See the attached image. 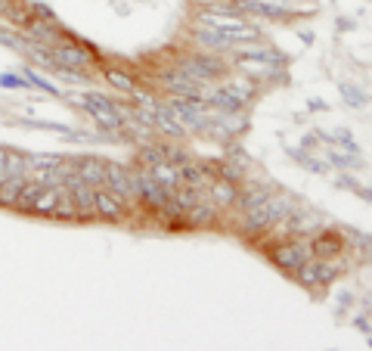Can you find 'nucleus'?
Returning <instances> with one entry per match:
<instances>
[{
    "label": "nucleus",
    "instance_id": "nucleus-22",
    "mask_svg": "<svg viewBox=\"0 0 372 351\" xmlns=\"http://www.w3.org/2000/svg\"><path fill=\"white\" fill-rule=\"evenodd\" d=\"M149 174L155 177V184H162L168 193H174L177 187H180V174H177V165H171L168 159L155 162L152 168H149Z\"/></svg>",
    "mask_w": 372,
    "mask_h": 351
},
{
    "label": "nucleus",
    "instance_id": "nucleus-16",
    "mask_svg": "<svg viewBox=\"0 0 372 351\" xmlns=\"http://www.w3.org/2000/svg\"><path fill=\"white\" fill-rule=\"evenodd\" d=\"M310 252L317 258H341L345 255V242L338 230H317L310 240Z\"/></svg>",
    "mask_w": 372,
    "mask_h": 351
},
{
    "label": "nucleus",
    "instance_id": "nucleus-6",
    "mask_svg": "<svg viewBox=\"0 0 372 351\" xmlns=\"http://www.w3.org/2000/svg\"><path fill=\"white\" fill-rule=\"evenodd\" d=\"M186 75L192 78V81L199 84H211V81H220V78H227V71H230V66H227L220 56L214 53H189V56H180V66Z\"/></svg>",
    "mask_w": 372,
    "mask_h": 351
},
{
    "label": "nucleus",
    "instance_id": "nucleus-2",
    "mask_svg": "<svg viewBox=\"0 0 372 351\" xmlns=\"http://www.w3.org/2000/svg\"><path fill=\"white\" fill-rule=\"evenodd\" d=\"M310 236H285V240L267 246V258L273 261V268H279L282 274H295L298 268L310 258Z\"/></svg>",
    "mask_w": 372,
    "mask_h": 351
},
{
    "label": "nucleus",
    "instance_id": "nucleus-27",
    "mask_svg": "<svg viewBox=\"0 0 372 351\" xmlns=\"http://www.w3.org/2000/svg\"><path fill=\"white\" fill-rule=\"evenodd\" d=\"M164 159V143H143V146L137 149V159H134V165H143V168H152L155 162Z\"/></svg>",
    "mask_w": 372,
    "mask_h": 351
},
{
    "label": "nucleus",
    "instance_id": "nucleus-28",
    "mask_svg": "<svg viewBox=\"0 0 372 351\" xmlns=\"http://www.w3.org/2000/svg\"><path fill=\"white\" fill-rule=\"evenodd\" d=\"M25 181L28 177H3V181H0V205H3V209H13V202H16Z\"/></svg>",
    "mask_w": 372,
    "mask_h": 351
},
{
    "label": "nucleus",
    "instance_id": "nucleus-36",
    "mask_svg": "<svg viewBox=\"0 0 372 351\" xmlns=\"http://www.w3.org/2000/svg\"><path fill=\"white\" fill-rule=\"evenodd\" d=\"M338 90H341V97L348 99V106H354V109H363V106H366V90L354 88V84H338Z\"/></svg>",
    "mask_w": 372,
    "mask_h": 351
},
{
    "label": "nucleus",
    "instance_id": "nucleus-32",
    "mask_svg": "<svg viewBox=\"0 0 372 351\" xmlns=\"http://www.w3.org/2000/svg\"><path fill=\"white\" fill-rule=\"evenodd\" d=\"M66 162L62 156H34V153H25V174L28 171H34V168H59V165Z\"/></svg>",
    "mask_w": 372,
    "mask_h": 351
},
{
    "label": "nucleus",
    "instance_id": "nucleus-19",
    "mask_svg": "<svg viewBox=\"0 0 372 351\" xmlns=\"http://www.w3.org/2000/svg\"><path fill=\"white\" fill-rule=\"evenodd\" d=\"M205 193H208V199L217 209H230V205L236 202V193H239V184L233 181H224V177H211L208 187H205Z\"/></svg>",
    "mask_w": 372,
    "mask_h": 351
},
{
    "label": "nucleus",
    "instance_id": "nucleus-44",
    "mask_svg": "<svg viewBox=\"0 0 372 351\" xmlns=\"http://www.w3.org/2000/svg\"><path fill=\"white\" fill-rule=\"evenodd\" d=\"M298 38H301L304 44H313V34L310 32H298Z\"/></svg>",
    "mask_w": 372,
    "mask_h": 351
},
{
    "label": "nucleus",
    "instance_id": "nucleus-25",
    "mask_svg": "<svg viewBox=\"0 0 372 351\" xmlns=\"http://www.w3.org/2000/svg\"><path fill=\"white\" fill-rule=\"evenodd\" d=\"M59 193H62V184H47L44 190H41V196H38V202H34V209L31 214H53L56 209V202H59Z\"/></svg>",
    "mask_w": 372,
    "mask_h": 351
},
{
    "label": "nucleus",
    "instance_id": "nucleus-5",
    "mask_svg": "<svg viewBox=\"0 0 372 351\" xmlns=\"http://www.w3.org/2000/svg\"><path fill=\"white\" fill-rule=\"evenodd\" d=\"M75 106H81L87 116L96 121L99 128L106 131H121V112H118V103L112 97H103V94H84V97H69Z\"/></svg>",
    "mask_w": 372,
    "mask_h": 351
},
{
    "label": "nucleus",
    "instance_id": "nucleus-37",
    "mask_svg": "<svg viewBox=\"0 0 372 351\" xmlns=\"http://www.w3.org/2000/svg\"><path fill=\"white\" fill-rule=\"evenodd\" d=\"M289 156H292V159H295V162H301L304 168L317 171V174H326V165H323V162H317V159H313V156L301 153V146H292V149H289Z\"/></svg>",
    "mask_w": 372,
    "mask_h": 351
},
{
    "label": "nucleus",
    "instance_id": "nucleus-26",
    "mask_svg": "<svg viewBox=\"0 0 372 351\" xmlns=\"http://www.w3.org/2000/svg\"><path fill=\"white\" fill-rule=\"evenodd\" d=\"M22 78L28 81V88L41 90V94H50V97H59V88H56L53 81H47V78L41 75L38 66H25V69H22Z\"/></svg>",
    "mask_w": 372,
    "mask_h": 351
},
{
    "label": "nucleus",
    "instance_id": "nucleus-35",
    "mask_svg": "<svg viewBox=\"0 0 372 351\" xmlns=\"http://www.w3.org/2000/svg\"><path fill=\"white\" fill-rule=\"evenodd\" d=\"M338 236H341V242H345V249H369V236L366 233H357V230H350V227H338Z\"/></svg>",
    "mask_w": 372,
    "mask_h": 351
},
{
    "label": "nucleus",
    "instance_id": "nucleus-34",
    "mask_svg": "<svg viewBox=\"0 0 372 351\" xmlns=\"http://www.w3.org/2000/svg\"><path fill=\"white\" fill-rule=\"evenodd\" d=\"M6 177H25V153L6 149Z\"/></svg>",
    "mask_w": 372,
    "mask_h": 351
},
{
    "label": "nucleus",
    "instance_id": "nucleus-8",
    "mask_svg": "<svg viewBox=\"0 0 372 351\" xmlns=\"http://www.w3.org/2000/svg\"><path fill=\"white\" fill-rule=\"evenodd\" d=\"M50 53H53L56 66H62V69L87 71L93 62H96V50L87 47V44H78V41H69V38L56 41V44L50 47Z\"/></svg>",
    "mask_w": 372,
    "mask_h": 351
},
{
    "label": "nucleus",
    "instance_id": "nucleus-4",
    "mask_svg": "<svg viewBox=\"0 0 372 351\" xmlns=\"http://www.w3.org/2000/svg\"><path fill=\"white\" fill-rule=\"evenodd\" d=\"M341 274H345L341 261H335V258H317V255H310L292 277H295V280L301 283L304 289H326V286H332Z\"/></svg>",
    "mask_w": 372,
    "mask_h": 351
},
{
    "label": "nucleus",
    "instance_id": "nucleus-11",
    "mask_svg": "<svg viewBox=\"0 0 372 351\" xmlns=\"http://www.w3.org/2000/svg\"><path fill=\"white\" fill-rule=\"evenodd\" d=\"M230 10H236L239 16H264V19H276V22L292 16L289 6L264 4V0H230Z\"/></svg>",
    "mask_w": 372,
    "mask_h": 351
},
{
    "label": "nucleus",
    "instance_id": "nucleus-20",
    "mask_svg": "<svg viewBox=\"0 0 372 351\" xmlns=\"http://www.w3.org/2000/svg\"><path fill=\"white\" fill-rule=\"evenodd\" d=\"M233 66L239 71H245V75L252 78H276L282 75V66H273V62H261V60H248V56H233Z\"/></svg>",
    "mask_w": 372,
    "mask_h": 351
},
{
    "label": "nucleus",
    "instance_id": "nucleus-23",
    "mask_svg": "<svg viewBox=\"0 0 372 351\" xmlns=\"http://www.w3.org/2000/svg\"><path fill=\"white\" fill-rule=\"evenodd\" d=\"M103 75H106V84H109V88H115V90H121V94H134V90H137V75H131V71L109 66Z\"/></svg>",
    "mask_w": 372,
    "mask_h": 351
},
{
    "label": "nucleus",
    "instance_id": "nucleus-12",
    "mask_svg": "<svg viewBox=\"0 0 372 351\" xmlns=\"http://www.w3.org/2000/svg\"><path fill=\"white\" fill-rule=\"evenodd\" d=\"M273 193V184H261V181H245L242 177L239 181V193H236V209H239V214L242 212H248V209H255V205H261L264 199Z\"/></svg>",
    "mask_w": 372,
    "mask_h": 351
},
{
    "label": "nucleus",
    "instance_id": "nucleus-33",
    "mask_svg": "<svg viewBox=\"0 0 372 351\" xmlns=\"http://www.w3.org/2000/svg\"><path fill=\"white\" fill-rule=\"evenodd\" d=\"M326 159L341 168H360V153H338V146H326Z\"/></svg>",
    "mask_w": 372,
    "mask_h": 351
},
{
    "label": "nucleus",
    "instance_id": "nucleus-38",
    "mask_svg": "<svg viewBox=\"0 0 372 351\" xmlns=\"http://www.w3.org/2000/svg\"><path fill=\"white\" fill-rule=\"evenodd\" d=\"M227 159H230L233 165H239L242 171L252 168V159H248V153L239 146V143H230V146H227Z\"/></svg>",
    "mask_w": 372,
    "mask_h": 351
},
{
    "label": "nucleus",
    "instance_id": "nucleus-17",
    "mask_svg": "<svg viewBox=\"0 0 372 351\" xmlns=\"http://www.w3.org/2000/svg\"><path fill=\"white\" fill-rule=\"evenodd\" d=\"M71 168L78 171V177H81L84 184H90V187H103V177H106V162L103 159H96V156H84V159L71 162Z\"/></svg>",
    "mask_w": 372,
    "mask_h": 351
},
{
    "label": "nucleus",
    "instance_id": "nucleus-3",
    "mask_svg": "<svg viewBox=\"0 0 372 351\" xmlns=\"http://www.w3.org/2000/svg\"><path fill=\"white\" fill-rule=\"evenodd\" d=\"M255 97L252 84H242V81H227L217 84V88H205V106L208 109H220V112H245L248 99Z\"/></svg>",
    "mask_w": 372,
    "mask_h": 351
},
{
    "label": "nucleus",
    "instance_id": "nucleus-43",
    "mask_svg": "<svg viewBox=\"0 0 372 351\" xmlns=\"http://www.w3.org/2000/svg\"><path fill=\"white\" fill-rule=\"evenodd\" d=\"M6 177V149L0 146V181H3Z\"/></svg>",
    "mask_w": 372,
    "mask_h": 351
},
{
    "label": "nucleus",
    "instance_id": "nucleus-31",
    "mask_svg": "<svg viewBox=\"0 0 372 351\" xmlns=\"http://www.w3.org/2000/svg\"><path fill=\"white\" fill-rule=\"evenodd\" d=\"M211 168H214V177H224V181H233V184H239L242 177H245V171H242L239 165H233L230 159H220V162H214Z\"/></svg>",
    "mask_w": 372,
    "mask_h": 351
},
{
    "label": "nucleus",
    "instance_id": "nucleus-1",
    "mask_svg": "<svg viewBox=\"0 0 372 351\" xmlns=\"http://www.w3.org/2000/svg\"><path fill=\"white\" fill-rule=\"evenodd\" d=\"M292 209H295V199H292L289 193H276V190H273L261 205H255V209L242 212L239 233L248 236V240H261V236L270 233V227H273L276 221H282Z\"/></svg>",
    "mask_w": 372,
    "mask_h": 351
},
{
    "label": "nucleus",
    "instance_id": "nucleus-14",
    "mask_svg": "<svg viewBox=\"0 0 372 351\" xmlns=\"http://www.w3.org/2000/svg\"><path fill=\"white\" fill-rule=\"evenodd\" d=\"M183 224L186 227H211V224H217V205L208 199V193H205L202 199H196V202L183 212Z\"/></svg>",
    "mask_w": 372,
    "mask_h": 351
},
{
    "label": "nucleus",
    "instance_id": "nucleus-42",
    "mask_svg": "<svg viewBox=\"0 0 372 351\" xmlns=\"http://www.w3.org/2000/svg\"><path fill=\"white\" fill-rule=\"evenodd\" d=\"M357 329H363L369 336V314H357Z\"/></svg>",
    "mask_w": 372,
    "mask_h": 351
},
{
    "label": "nucleus",
    "instance_id": "nucleus-40",
    "mask_svg": "<svg viewBox=\"0 0 372 351\" xmlns=\"http://www.w3.org/2000/svg\"><path fill=\"white\" fill-rule=\"evenodd\" d=\"M0 88H28V81L22 75H13V71H3L0 75Z\"/></svg>",
    "mask_w": 372,
    "mask_h": 351
},
{
    "label": "nucleus",
    "instance_id": "nucleus-15",
    "mask_svg": "<svg viewBox=\"0 0 372 351\" xmlns=\"http://www.w3.org/2000/svg\"><path fill=\"white\" fill-rule=\"evenodd\" d=\"M103 187H109L112 193H118L127 205H134V190H131V181H127V168H121L115 162H106V177H103Z\"/></svg>",
    "mask_w": 372,
    "mask_h": 351
},
{
    "label": "nucleus",
    "instance_id": "nucleus-24",
    "mask_svg": "<svg viewBox=\"0 0 372 351\" xmlns=\"http://www.w3.org/2000/svg\"><path fill=\"white\" fill-rule=\"evenodd\" d=\"M41 190H44V184H38V181H28L22 184V190H19V196H16V202H13V209L16 212H25V214H31L34 209V202H38V196H41Z\"/></svg>",
    "mask_w": 372,
    "mask_h": 351
},
{
    "label": "nucleus",
    "instance_id": "nucleus-39",
    "mask_svg": "<svg viewBox=\"0 0 372 351\" xmlns=\"http://www.w3.org/2000/svg\"><path fill=\"white\" fill-rule=\"evenodd\" d=\"M28 10H31V16H38V19H44V22L56 25V13L50 10L47 4H41V0H34V4H28Z\"/></svg>",
    "mask_w": 372,
    "mask_h": 351
},
{
    "label": "nucleus",
    "instance_id": "nucleus-41",
    "mask_svg": "<svg viewBox=\"0 0 372 351\" xmlns=\"http://www.w3.org/2000/svg\"><path fill=\"white\" fill-rule=\"evenodd\" d=\"M338 28H341V32H354L357 22H354V19H348V16H338Z\"/></svg>",
    "mask_w": 372,
    "mask_h": 351
},
{
    "label": "nucleus",
    "instance_id": "nucleus-45",
    "mask_svg": "<svg viewBox=\"0 0 372 351\" xmlns=\"http://www.w3.org/2000/svg\"><path fill=\"white\" fill-rule=\"evenodd\" d=\"M13 6V0H0V19H3V13Z\"/></svg>",
    "mask_w": 372,
    "mask_h": 351
},
{
    "label": "nucleus",
    "instance_id": "nucleus-9",
    "mask_svg": "<svg viewBox=\"0 0 372 351\" xmlns=\"http://www.w3.org/2000/svg\"><path fill=\"white\" fill-rule=\"evenodd\" d=\"M155 81H159V88L168 97H183V99L205 97V88H208V84L192 81V78L186 75L183 69H164V71H159V78H155Z\"/></svg>",
    "mask_w": 372,
    "mask_h": 351
},
{
    "label": "nucleus",
    "instance_id": "nucleus-30",
    "mask_svg": "<svg viewBox=\"0 0 372 351\" xmlns=\"http://www.w3.org/2000/svg\"><path fill=\"white\" fill-rule=\"evenodd\" d=\"M50 218H62V221H78V209H75V202H71V193L62 187L59 193V202H56V209Z\"/></svg>",
    "mask_w": 372,
    "mask_h": 351
},
{
    "label": "nucleus",
    "instance_id": "nucleus-10",
    "mask_svg": "<svg viewBox=\"0 0 372 351\" xmlns=\"http://www.w3.org/2000/svg\"><path fill=\"white\" fill-rule=\"evenodd\" d=\"M93 209H96V218L103 221H121L127 214V202L109 187H96L93 190Z\"/></svg>",
    "mask_w": 372,
    "mask_h": 351
},
{
    "label": "nucleus",
    "instance_id": "nucleus-13",
    "mask_svg": "<svg viewBox=\"0 0 372 351\" xmlns=\"http://www.w3.org/2000/svg\"><path fill=\"white\" fill-rule=\"evenodd\" d=\"M192 38H196L199 47L211 50V53H230L236 50L233 38L227 32H217V28H205V25H192Z\"/></svg>",
    "mask_w": 372,
    "mask_h": 351
},
{
    "label": "nucleus",
    "instance_id": "nucleus-18",
    "mask_svg": "<svg viewBox=\"0 0 372 351\" xmlns=\"http://www.w3.org/2000/svg\"><path fill=\"white\" fill-rule=\"evenodd\" d=\"M22 32H25V38H31V41H38V44H44V47H53L56 41L62 38V32L56 25H50L44 22V19H38V16H31L28 22L22 25Z\"/></svg>",
    "mask_w": 372,
    "mask_h": 351
},
{
    "label": "nucleus",
    "instance_id": "nucleus-21",
    "mask_svg": "<svg viewBox=\"0 0 372 351\" xmlns=\"http://www.w3.org/2000/svg\"><path fill=\"white\" fill-rule=\"evenodd\" d=\"M236 50H239V56H248V60L273 62V66H282V69H285V56L279 53V50H273V47H261L257 41H255V44H239Z\"/></svg>",
    "mask_w": 372,
    "mask_h": 351
},
{
    "label": "nucleus",
    "instance_id": "nucleus-7",
    "mask_svg": "<svg viewBox=\"0 0 372 351\" xmlns=\"http://www.w3.org/2000/svg\"><path fill=\"white\" fill-rule=\"evenodd\" d=\"M168 112L174 116V121L183 128V131H202L205 128V116H208V106H205V97H171L168 103Z\"/></svg>",
    "mask_w": 372,
    "mask_h": 351
},
{
    "label": "nucleus",
    "instance_id": "nucleus-29",
    "mask_svg": "<svg viewBox=\"0 0 372 351\" xmlns=\"http://www.w3.org/2000/svg\"><path fill=\"white\" fill-rule=\"evenodd\" d=\"M0 44L10 47V50H19V53H25V50L31 47V38H25V32H13V28L0 25Z\"/></svg>",
    "mask_w": 372,
    "mask_h": 351
}]
</instances>
